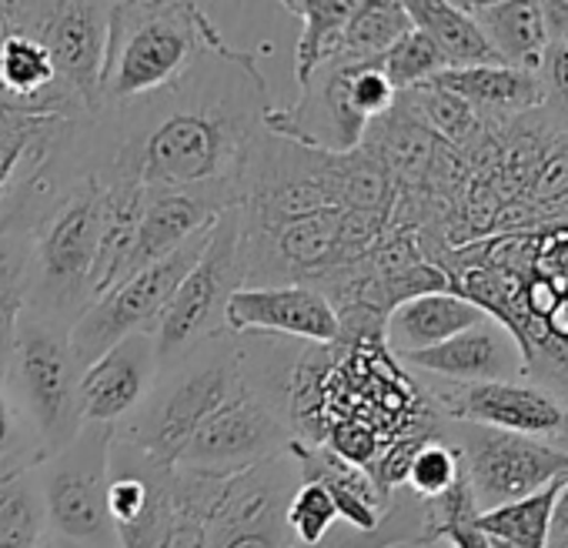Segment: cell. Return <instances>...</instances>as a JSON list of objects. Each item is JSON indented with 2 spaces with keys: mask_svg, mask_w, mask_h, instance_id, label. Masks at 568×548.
<instances>
[{
  "mask_svg": "<svg viewBox=\"0 0 568 548\" xmlns=\"http://www.w3.org/2000/svg\"><path fill=\"white\" fill-rule=\"evenodd\" d=\"M267 111L254 54L221 41L171 88L84 118V158L101 184L244 191Z\"/></svg>",
  "mask_w": 568,
  "mask_h": 548,
  "instance_id": "6da1fadb",
  "label": "cell"
},
{
  "mask_svg": "<svg viewBox=\"0 0 568 548\" xmlns=\"http://www.w3.org/2000/svg\"><path fill=\"white\" fill-rule=\"evenodd\" d=\"M101 191L94 174L28 187L0 201V227L31 237L28 312L74 328L94 305V261L101 234Z\"/></svg>",
  "mask_w": 568,
  "mask_h": 548,
  "instance_id": "7a4b0ae2",
  "label": "cell"
},
{
  "mask_svg": "<svg viewBox=\"0 0 568 548\" xmlns=\"http://www.w3.org/2000/svg\"><path fill=\"white\" fill-rule=\"evenodd\" d=\"M221 41L204 4H111L98 111L171 88Z\"/></svg>",
  "mask_w": 568,
  "mask_h": 548,
  "instance_id": "3957f363",
  "label": "cell"
},
{
  "mask_svg": "<svg viewBox=\"0 0 568 548\" xmlns=\"http://www.w3.org/2000/svg\"><path fill=\"white\" fill-rule=\"evenodd\" d=\"M241 388L237 342L221 335L161 365L148 398L114 428V438L174 465L194 432Z\"/></svg>",
  "mask_w": 568,
  "mask_h": 548,
  "instance_id": "277c9868",
  "label": "cell"
},
{
  "mask_svg": "<svg viewBox=\"0 0 568 548\" xmlns=\"http://www.w3.org/2000/svg\"><path fill=\"white\" fill-rule=\"evenodd\" d=\"M81 362L71 348V328L24 308L0 355V378L38 432L44 458L58 455L84 428L81 412Z\"/></svg>",
  "mask_w": 568,
  "mask_h": 548,
  "instance_id": "5b68a950",
  "label": "cell"
},
{
  "mask_svg": "<svg viewBox=\"0 0 568 548\" xmlns=\"http://www.w3.org/2000/svg\"><path fill=\"white\" fill-rule=\"evenodd\" d=\"M241 288H247L244 227H241V207H231L214 221L201 247V257L184 274V282L178 285L168 312L161 315L151 335L161 365L181 358L184 352L204 342L227 335L224 312Z\"/></svg>",
  "mask_w": 568,
  "mask_h": 548,
  "instance_id": "8992f818",
  "label": "cell"
},
{
  "mask_svg": "<svg viewBox=\"0 0 568 548\" xmlns=\"http://www.w3.org/2000/svg\"><path fill=\"white\" fill-rule=\"evenodd\" d=\"M111 442V425H84L74 442L34 468L51 535L74 538L91 548H121L108 511Z\"/></svg>",
  "mask_w": 568,
  "mask_h": 548,
  "instance_id": "52a82bcc",
  "label": "cell"
},
{
  "mask_svg": "<svg viewBox=\"0 0 568 548\" xmlns=\"http://www.w3.org/2000/svg\"><path fill=\"white\" fill-rule=\"evenodd\" d=\"M214 227V224H211ZM207 231L181 244L174 254L148 264L144 271L131 274L121 285H114L108 295H101L71 328V348L81 368L98 362L108 348H114L121 338L131 335H154L161 315L168 312L178 285L184 282V274L194 267L201 257V247L207 241Z\"/></svg>",
  "mask_w": 568,
  "mask_h": 548,
  "instance_id": "ba28073f",
  "label": "cell"
},
{
  "mask_svg": "<svg viewBox=\"0 0 568 548\" xmlns=\"http://www.w3.org/2000/svg\"><path fill=\"white\" fill-rule=\"evenodd\" d=\"M452 425L458 435L448 442L462 451V471L478 515L521 501L551 485L555 478L568 475V451L551 442L508 435L481 425Z\"/></svg>",
  "mask_w": 568,
  "mask_h": 548,
  "instance_id": "9c48e42d",
  "label": "cell"
},
{
  "mask_svg": "<svg viewBox=\"0 0 568 548\" xmlns=\"http://www.w3.org/2000/svg\"><path fill=\"white\" fill-rule=\"evenodd\" d=\"M11 31L38 41L88 114L101 108L111 4H4Z\"/></svg>",
  "mask_w": 568,
  "mask_h": 548,
  "instance_id": "30bf717a",
  "label": "cell"
},
{
  "mask_svg": "<svg viewBox=\"0 0 568 548\" xmlns=\"http://www.w3.org/2000/svg\"><path fill=\"white\" fill-rule=\"evenodd\" d=\"M445 422L481 425L538 442H558L568 428V408L555 392L531 378H505L481 385L428 382L422 388Z\"/></svg>",
  "mask_w": 568,
  "mask_h": 548,
  "instance_id": "8fae6325",
  "label": "cell"
},
{
  "mask_svg": "<svg viewBox=\"0 0 568 548\" xmlns=\"http://www.w3.org/2000/svg\"><path fill=\"white\" fill-rule=\"evenodd\" d=\"M295 432L284 425L257 395L241 388L227 405H221L184 445L178 468H194L207 475H234L261 465L292 448Z\"/></svg>",
  "mask_w": 568,
  "mask_h": 548,
  "instance_id": "7c38bea8",
  "label": "cell"
},
{
  "mask_svg": "<svg viewBox=\"0 0 568 548\" xmlns=\"http://www.w3.org/2000/svg\"><path fill=\"white\" fill-rule=\"evenodd\" d=\"M174 465L114 438L108 451V511L121 548H161L171 521Z\"/></svg>",
  "mask_w": 568,
  "mask_h": 548,
  "instance_id": "4fadbf2b",
  "label": "cell"
},
{
  "mask_svg": "<svg viewBox=\"0 0 568 548\" xmlns=\"http://www.w3.org/2000/svg\"><path fill=\"white\" fill-rule=\"evenodd\" d=\"M227 335H274L308 345L342 342V322L332 302L312 285L241 288L224 312Z\"/></svg>",
  "mask_w": 568,
  "mask_h": 548,
  "instance_id": "5bb4252c",
  "label": "cell"
},
{
  "mask_svg": "<svg viewBox=\"0 0 568 548\" xmlns=\"http://www.w3.org/2000/svg\"><path fill=\"white\" fill-rule=\"evenodd\" d=\"M231 207H241L237 187H144L131 274L174 254Z\"/></svg>",
  "mask_w": 568,
  "mask_h": 548,
  "instance_id": "9a60e30c",
  "label": "cell"
},
{
  "mask_svg": "<svg viewBox=\"0 0 568 548\" xmlns=\"http://www.w3.org/2000/svg\"><path fill=\"white\" fill-rule=\"evenodd\" d=\"M405 368L445 382V385H481V382H505V378H525V355L518 342L508 335L505 325L495 318H485L462 335L442 342L438 348L402 355Z\"/></svg>",
  "mask_w": 568,
  "mask_h": 548,
  "instance_id": "2e32d148",
  "label": "cell"
},
{
  "mask_svg": "<svg viewBox=\"0 0 568 548\" xmlns=\"http://www.w3.org/2000/svg\"><path fill=\"white\" fill-rule=\"evenodd\" d=\"M158 372H161V358L151 335L121 338L81 375L84 425L118 428L148 398Z\"/></svg>",
  "mask_w": 568,
  "mask_h": 548,
  "instance_id": "e0dca14e",
  "label": "cell"
},
{
  "mask_svg": "<svg viewBox=\"0 0 568 548\" xmlns=\"http://www.w3.org/2000/svg\"><path fill=\"white\" fill-rule=\"evenodd\" d=\"M485 318L488 315L478 305L465 302L455 292L418 295V298H408L388 312L385 328H382V342L395 358H402V355L438 348L442 342L462 335L465 328H471Z\"/></svg>",
  "mask_w": 568,
  "mask_h": 548,
  "instance_id": "ac0fdd59",
  "label": "cell"
},
{
  "mask_svg": "<svg viewBox=\"0 0 568 548\" xmlns=\"http://www.w3.org/2000/svg\"><path fill=\"white\" fill-rule=\"evenodd\" d=\"M288 455L295 458L302 481H318L328 488V495L338 508V521L362 528V531L378 525L392 495H385L365 468L348 465L332 448L312 445V442H292Z\"/></svg>",
  "mask_w": 568,
  "mask_h": 548,
  "instance_id": "d6986e66",
  "label": "cell"
},
{
  "mask_svg": "<svg viewBox=\"0 0 568 548\" xmlns=\"http://www.w3.org/2000/svg\"><path fill=\"white\" fill-rule=\"evenodd\" d=\"M435 88L462 98L485 118L498 114H535L545 104L538 74L508 68V64H491V68H455L442 71L432 78Z\"/></svg>",
  "mask_w": 568,
  "mask_h": 548,
  "instance_id": "ffe728a7",
  "label": "cell"
},
{
  "mask_svg": "<svg viewBox=\"0 0 568 548\" xmlns=\"http://www.w3.org/2000/svg\"><path fill=\"white\" fill-rule=\"evenodd\" d=\"M144 187L138 184H104L101 191V234H98V261H94V302L108 295L114 285L131 278L134 271V244L141 221Z\"/></svg>",
  "mask_w": 568,
  "mask_h": 548,
  "instance_id": "44dd1931",
  "label": "cell"
},
{
  "mask_svg": "<svg viewBox=\"0 0 568 548\" xmlns=\"http://www.w3.org/2000/svg\"><path fill=\"white\" fill-rule=\"evenodd\" d=\"M462 8L481 28V34L488 38L501 64L538 74L545 51H548L541 4H511V0L485 4V0H475V4H462Z\"/></svg>",
  "mask_w": 568,
  "mask_h": 548,
  "instance_id": "7402d4cb",
  "label": "cell"
},
{
  "mask_svg": "<svg viewBox=\"0 0 568 548\" xmlns=\"http://www.w3.org/2000/svg\"><path fill=\"white\" fill-rule=\"evenodd\" d=\"M405 14L412 28L438 48V54L445 58V71L501 64L481 28L468 18L462 4H452V0H405Z\"/></svg>",
  "mask_w": 568,
  "mask_h": 548,
  "instance_id": "603a6c76",
  "label": "cell"
},
{
  "mask_svg": "<svg viewBox=\"0 0 568 548\" xmlns=\"http://www.w3.org/2000/svg\"><path fill=\"white\" fill-rule=\"evenodd\" d=\"M432 541L435 535L428 525L425 501L415 498L408 488H395L375 528L362 531L345 521H335L322 541L295 545V548H398V545H432Z\"/></svg>",
  "mask_w": 568,
  "mask_h": 548,
  "instance_id": "cb8c5ba5",
  "label": "cell"
},
{
  "mask_svg": "<svg viewBox=\"0 0 568 548\" xmlns=\"http://www.w3.org/2000/svg\"><path fill=\"white\" fill-rule=\"evenodd\" d=\"M281 8L302 21V38L295 44V78L302 88L322 64L335 58L355 4L348 0H288Z\"/></svg>",
  "mask_w": 568,
  "mask_h": 548,
  "instance_id": "d4e9b609",
  "label": "cell"
},
{
  "mask_svg": "<svg viewBox=\"0 0 568 548\" xmlns=\"http://www.w3.org/2000/svg\"><path fill=\"white\" fill-rule=\"evenodd\" d=\"M412 31L405 4L398 0H365L352 8L332 61H378L395 41Z\"/></svg>",
  "mask_w": 568,
  "mask_h": 548,
  "instance_id": "484cf974",
  "label": "cell"
},
{
  "mask_svg": "<svg viewBox=\"0 0 568 548\" xmlns=\"http://www.w3.org/2000/svg\"><path fill=\"white\" fill-rule=\"evenodd\" d=\"M561 481H565V475L555 478L551 485H545L541 491L521 498V501H511V505L481 511V515L475 518V525H478L488 538L508 541L511 548H548L551 508H555V498H558Z\"/></svg>",
  "mask_w": 568,
  "mask_h": 548,
  "instance_id": "4316f807",
  "label": "cell"
},
{
  "mask_svg": "<svg viewBox=\"0 0 568 548\" xmlns=\"http://www.w3.org/2000/svg\"><path fill=\"white\" fill-rule=\"evenodd\" d=\"M44 535L48 518L34 468L0 475V545H38Z\"/></svg>",
  "mask_w": 568,
  "mask_h": 548,
  "instance_id": "83f0119b",
  "label": "cell"
},
{
  "mask_svg": "<svg viewBox=\"0 0 568 548\" xmlns=\"http://www.w3.org/2000/svg\"><path fill=\"white\" fill-rule=\"evenodd\" d=\"M31 298V237L0 227V355L8 352L18 318Z\"/></svg>",
  "mask_w": 568,
  "mask_h": 548,
  "instance_id": "f1b7e54d",
  "label": "cell"
},
{
  "mask_svg": "<svg viewBox=\"0 0 568 548\" xmlns=\"http://www.w3.org/2000/svg\"><path fill=\"white\" fill-rule=\"evenodd\" d=\"M462 478H465V471H462V451H458V448L442 435V428H438V435L428 438V442L415 451V458H412V465H408L405 488H408L415 498L432 501V498H442L445 491H452Z\"/></svg>",
  "mask_w": 568,
  "mask_h": 548,
  "instance_id": "f546056e",
  "label": "cell"
},
{
  "mask_svg": "<svg viewBox=\"0 0 568 548\" xmlns=\"http://www.w3.org/2000/svg\"><path fill=\"white\" fill-rule=\"evenodd\" d=\"M388 84L405 94L418 84H428L432 78H438L445 71V58L438 54V48L422 34V31H408L402 41H395L382 58H378Z\"/></svg>",
  "mask_w": 568,
  "mask_h": 548,
  "instance_id": "4dcf8cb0",
  "label": "cell"
},
{
  "mask_svg": "<svg viewBox=\"0 0 568 548\" xmlns=\"http://www.w3.org/2000/svg\"><path fill=\"white\" fill-rule=\"evenodd\" d=\"M44 461V448L38 442V432L11 398L4 378H0V475L31 471Z\"/></svg>",
  "mask_w": 568,
  "mask_h": 548,
  "instance_id": "1f68e13d",
  "label": "cell"
},
{
  "mask_svg": "<svg viewBox=\"0 0 568 548\" xmlns=\"http://www.w3.org/2000/svg\"><path fill=\"white\" fill-rule=\"evenodd\" d=\"M335 521H338V508H335L328 488L318 485V481H302L295 488L288 508H284V528H288L295 545L322 541L332 531Z\"/></svg>",
  "mask_w": 568,
  "mask_h": 548,
  "instance_id": "d6a6232c",
  "label": "cell"
},
{
  "mask_svg": "<svg viewBox=\"0 0 568 548\" xmlns=\"http://www.w3.org/2000/svg\"><path fill=\"white\" fill-rule=\"evenodd\" d=\"M538 84L545 94V104L538 114L555 131L568 134V44H548L545 61L538 68Z\"/></svg>",
  "mask_w": 568,
  "mask_h": 548,
  "instance_id": "836d02e7",
  "label": "cell"
},
{
  "mask_svg": "<svg viewBox=\"0 0 568 548\" xmlns=\"http://www.w3.org/2000/svg\"><path fill=\"white\" fill-rule=\"evenodd\" d=\"M214 548H295V541H292L288 528H284V521H274V525L234 531V535L221 538Z\"/></svg>",
  "mask_w": 568,
  "mask_h": 548,
  "instance_id": "e575fe53",
  "label": "cell"
},
{
  "mask_svg": "<svg viewBox=\"0 0 568 548\" xmlns=\"http://www.w3.org/2000/svg\"><path fill=\"white\" fill-rule=\"evenodd\" d=\"M541 21L548 44H568V0H548L541 4Z\"/></svg>",
  "mask_w": 568,
  "mask_h": 548,
  "instance_id": "d590c367",
  "label": "cell"
},
{
  "mask_svg": "<svg viewBox=\"0 0 568 548\" xmlns=\"http://www.w3.org/2000/svg\"><path fill=\"white\" fill-rule=\"evenodd\" d=\"M41 548H91V545H81V541H74V538H61V535H44L41 538Z\"/></svg>",
  "mask_w": 568,
  "mask_h": 548,
  "instance_id": "8d00e7d4",
  "label": "cell"
},
{
  "mask_svg": "<svg viewBox=\"0 0 568 548\" xmlns=\"http://www.w3.org/2000/svg\"><path fill=\"white\" fill-rule=\"evenodd\" d=\"M555 445H558V448H565V451H568V428H565V435H561V438H558V442H555Z\"/></svg>",
  "mask_w": 568,
  "mask_h": 548,
  "instance_id": "74e56055",
  "label": "cell"
},
{
  "mask_svg": "<svg viewBox=\"0 0 568 548\" xmlns=\"http://www.w3.org/2000/svg\"><path fill=\"white\" fill-rule=\"evenodd\" d=\"M0 548H41V541L38 545H0Z\"/></svg>",
  "mask_w": 568,
  "mask_h": 548,
  "instance_id": "f35d334b",
  "label": "cell"
}]
</instances>
